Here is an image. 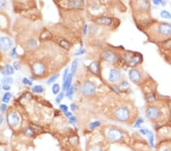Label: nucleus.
Wrapping results in <instances>:
<instances>
[{"label":"nucleus","instance_id":"49530a36","mask_svg":"<svg viewBox=\"0 0 171 151\" xmlns=\"http://www.w3.org/2000/svg\"><path fill=\"white\" fill-rule=\"evenodd\" d=\"M2 122H3V118H2V117L1 116V115H0V126L2 125Z\"/></svg>","mask_w":171,"mask_h":151},{"label":"nucleus","instance_id":"09e8293b","mask_svg":"<svg viewBox=\"0 0 171 151\" xmlns=\"http://www.w3.org/2000/svg\"><path fill=\"white\" fill-rule=\"evenodd\" d=\"M0 151H6V150H1Z\"/></svg>","mask_w":171,"mask_h":151},{"label":"nucleus","instance_id":"79ce46f5","mask_svg":"<svg viewBox=\"0 0 171 151\" xmlns=\"http://www.w3.org/2000/svg\"><path fill=\"white\" fill-rule=\"evenodd\" d=\"M65 116H67L69 118H70L72 116V113H70V112H65Z\"/></svg>","mask_w":171,"mask_h":151},{"label":"nucleus","instance_id":"39448f33","mask_svg":"<svg viewBox=\"0 0 171 151\" xmlns=\"http://www.w3.org/2000/svg\"><path fill=\"white\" fill-rule=\"evenodd\" d=\"M107 135L108 140L112 142H118V141H120L121 140H123V133L119 130L115 129V128L110 129L107 131Z\"/></svg>","mask_w":171,"mask_h":151},{"label":"nucleus","instance_id":"7ed1b4c3","mask_svg":"<svg viewBox=\"0 0 171 151\" xmlns=\"http://www.w3.org/2000/svg\"><path fill=\"white\" fill-rule=\"evenodd\" d=\"M115 117L120 121H127L130 118V111L126 107H119L115 112Z\"/></svg>","mask_w":171,"mask_h":151},{"label":"nucleus","instance_id":"5701e85b","mask_svg":"<svg viewBox=\"0 0 171 151\" xmlns=\"http://www.w3.org/2000/svg\"><path fill=\"white\" fill-rule=\"evenodd\" d=\"M27 45H28L29 48H34V47H37V41H36L35 40H30L28 42Z\"/></svg>","mask_w":171,"mask_h":151},{"label":"nucleus","instance_id":"aec40b11","mask_svg":"<svg viewBox=\"0 0 171 151\" xmlns=\"http://www.w3.org/2000/svg\"><path fill=\"white\" fill-rule=\"evenodd\" d=\"M11 99V94L10 92H6L2 98V101L5 103H8V102H9Z\"/></svg>","mask_w":171,"mask_h":151},{"label":"nucleus","instance_id":"4be33fe9","mask_svg":"<svg viewBox=\"0 0 171 151\" xmlns=\"http://www.w3.org/2000/svg\"><path fill=\"white\" fill-rule=\"evenodd\" d=\"M43 91V89L41 86H35L33 87V92L36 93H41Z\"/></svg>","mask_w":171,"mask_h":151},{"label":"nucleus","instance_id":"c03bdc74","mask_svg":"<svg viewBox=\"0 0 171 151\" xmlns=\"http://www.w3.org/2000/svg\"><path fill=\"white\" fill-rule=\"evenodd\" d=\"M161 2V1H158V0H155V1H154V3H155V5H159Z\"/></svg>","mask_w":171,"mask_h":151},{"label":"nucleus","instance_id":"c756f323","mask_svg":"<svg viewBox=\"0 0 171 151\" xmlns=\"http://www.w3.org/2000/svg\"><path fill=\"white\" fill-rule=\"evenodd\" d=\"M63 97H64V93L63 92H61L57 97H56V102H57V103H59L62 100V99H63Z\"/></svg>","mask_w":171,"mask_h":151},{"label":"nucleus","instance_id":"dca6fc26","mask_svg":"<svg viewBox=\"0 0 171 151\" xmlns=\"http://www.w3.org/2000/svg\"><path fill=\"white\" fill-rule=\"evenodd\" d=\"M72 76H73V75L72 73L68 75V77H67L66 80L63 83V89L68 90V89H70L71 83H72Z\"/></svg>","mask_w":171,"mask_h":151},{"label":"nucleus","instance_id":"cd10ccee","mask_svg":"<svg viewBox=\"0 0 171 151\" xmlns=\"http://www.w3.org/2000/svg\"><path fill=\"white\" fill-rule=\"evenodd\" d=\"M100 123L99 121L92 122L91 124H90L89 128H90V129H94V128H97V127L100 126Z\"/></svg>","mask_w":171,"mask_h":151},{"label":"nucleus","instance_id":"9d476101","mask_svg":"<svg viewBox=\"0 0 171 151\" xmlns=\"http://www.w3.org/2000/svg\"><path fill=\"white\" fill-rule=\"evenodd\" d=\"M120 79H121V73L119 70L115 69L110 70L109 74V80L111 83H116L119 81Z\"/></svg>","mask_w":171,"mask_h":151},{"label":"nucleus","instance_id":"20e7f679","mask_svg":"<svg viewBox=\"0 0 171 151\" xmlns=\"http://www.w3.org/2000/svg\"><path fill=\"white\" fill-rule=\"evenodd\" d=\"M95 90H96L95 85L90 81L84 82L81 87V91L82 94L85 96H91L94 95L95 93Z\"/></svg>","mask_w":171,"mask_h":151},{"label":"nucleus","instance_id":"a18cd8bd","mask_svg":"<svg viewBox=\"0 0 171 151\" xmlns=\"http://www.w3.org/2000/svg\"><path fill=\"white\" fill-rule=\"evenodd\" d=\"M87 28H88V26L87 25H84V31H83L84 34H85L86 32H87Z\"/></svg>","mask_w":171,"mask_h":151},{"label":"nucleus","instance_id":"4468645a","mask_svg":"<svg viewBox=\"0 0 171 151\" xmlns=\"http://www.w3.org/2000/svg\"><path fill=\"white\" fill-rule=\"evenodd\" d=\"M14 73V68L10 65H6L2 70V74L4 76H10Z\"/></svg>","mask_w":171,"mask_h":151},{"label":"nucleus","instance_id":"0eeeda50","mask_svg":"<svg viewBox=\"0 0 171 151\" xmlns=\"http://www.w3.org/2000/svg\"><path fill=\"white\" fill-rule=\"evenodd\" d=\"M101 57H102L104 60H107V61H108V62H111V63L115 62V61L117 60L116 54L113 51L109 50H104V52H102V53H101Z\"/></svg>","mask_w":171,"mask_h":151},{"label":"nucleus","instance_id":"bb28decb","mask_svg":"<svg viewBox=\"0 0 171 151\" xmlns=\"http://www.w3.org/2000/svg\"><path fill=\"white\" fill-rule=\"evenodd\" d=\"M148 138H149V141H150V144L153 147L154 146V141H153V133L151 131H148V133L147 134Z\"/></svg>","mask_w":171,"mask_h":151},{"label":"nucleus","instance_id":"1a4fd4ad","mask_svg":"<svg viewBox=\"0 0 171 151\" xmlns=\"http://www.w3.org/2000/svg\"><path fill=\"white\" fill-rule=\"evenodd\" d=\"M12 46V41L9 37H0V49L3 50H9Z\"/></svg>","mask_w":171,"mask_h":151},{"label":"nucleus","instance_id":"7c9ffc66","mask_svg":"<svg viewBox=\"0 0 171 151\" xmlns=\"http://www.w3.org/2000/svg\"><path fill=\"white\" fill-rule=\"evenodd\" d=\"M59 108H60V109H61L64 113H65V112H68V106H66L65 105H60Z\"/></svg>","mask_w":171,"mask_h":151},{"label":"nucleus","instance_id":"f8f14e48","mask_svg":"<svg viewBox=\"0 0 171 151\" xmlns=\"http://www.w3.org/2000/svg\"><path fill=\"white\" fill-rule=\"evenodd\" d=\"M96 23L100 25H109L112 23V19L109 17L104 16V17L98 18L96 21Z\"/></svg>","mask_w":171,"mask_h":151},{"label":"nucleus","instance_id":"e433bc0d","mask_svg":"<svg viewBox=\"0 0 171 151\" xmlns=\"http://www.w3.org/2000/svg\"><path fill=\"white\" fill-rule=\"evenodd\" d=\"M69 120H70V121H72V122L73 124H75V123H76V121H76V118H75V117H74L73 115H72V117H71V118H69Z\"/></svg>","mask_w":171,"mask_h":151},{"label":"nucleus","instance_id":"412c9836","mask_svg":"<svg viewBox=\"0 0 171 151\" xmlns=\"http://www.w3.org/2000/svg\"><path fill=\"white\" fill-rule=\"evenodd\" d=\"M60 45L66 50H69L71 47V44L67 40H62L60 41Z\"/></svg>","mask_w":171,"mask_h":151},{"label":"nucleus","instance_id":"473e14b6","mask_svg":"<svg viewBox=\"0 0 171 151\" xmlns=\"http://www.w3.org/2000/svg\"><path fill=\"white\" fill-rule=\"evenodd\" d=\"M23 83L25 84V85H30V86L32 85V82L30 81V80H29L28 79H27V78H24V79H23Z\"/></svg>","mask_w":171,"mask_h":151},{"label":"nucleus","instance_id":"9b49d317","mask_svg":"<svg viewBox=\"0 0 171 151\" xmlns=\"http://www.w3.org/2000/svg\"><path fill=\"white\" fill-rule=\"evenodd\" d=\"M32 70H33V72L35 75L39 76V75H41L44 72L45 68H44V66L42 63L36 62L33 64Z\"/></svg>","mask_w":171,"mask_h":151},{"label":"nucleus","instance_id":"2eb2a0df","mask_svg":"<svg viewBox=\"0 0 171 151\" xmlns=\"http://www.w3.org/2000/svg\"><path fill=\"white\" fill-rule=\"evenodd\" d=\"M99 69H100V65H99V63L97 61L93 62L89 66V70H91V72H92L94 74H97L99 73Z\"/></svg>","mask_w":171,"mask_h":151},{"label":"nucleus","instance_id":"6ab92c4d","mask_svg":"<svg viewBox=\"0 0 171 151\" xmlns=\"http://www.w3.org/2000/svg\"><path fill=\"white\" fill-rule=\"evenodd\" d=\"M2 83L3 85H8L9 84H11L13 83V79H11V77H5L2 79Z\"/></svg>","mask_w":171,"mask_h":151},{"label":"nucleus","instance_id":"a878e982","mask_svg":"<svg viewBox=\"0 0 171 151\" xmlns=\"http://www.w3.org/2000/svg\"><path fill=\"white\" fill-rule=\"evenodd\" d=\"M24 133H25V134L27 135V136H32V135H33V134H34V132H33V131L32 130V128H26V129L24 130Z\"/></svg>","mask_w":171,"mask_h":151},{"label":"nucleus","instance_id":"c85d7f7f","mask_svg":"<svg viewBox=\"0 0 171 151\" xmlns=\"http://www.w3.org/2000/svg\"><path fill=\"white\" fill-rule=\"evenodd\" d=\"M67 91V93H66V95L68 96V97H69L70 99L72 98V95H73V92H74V88L72 87V86H71L70 87V89H68V90H66Z\"/></svg>","mask_w":171,"mask_h":151},{"label":"nucleus","instance_id":"2f4dec72","mask_svg":"<svg viewBox=\"0 0 171 151\" xmlns=\"http://www.w3.org/2000/svg\"><path fill=\"white\" fill-rule=\"evenodd\" d=\"M68 75H69V71H68V69H65L64 70V73H63V83L66 80L67 77H68Z\"/></svg>","mask_w":171,"mask_h":151},{"label":"nucleus","instance_id":"393cba45","mask_svg":"<svg viewBox=\"0 0 171 151\" xmlns=\"http://www.w3.org/2000/svg\"><path fill=\"white\" fill-rule=\"evenodd\" d=\"M53 94H57L59 92V89H60V88H59V84H54L53 86Z\"/></svg>","mask_w":171,"mask_h":151},{"label":"nucleus","instance_id":"6e6552de","mask_svg":"<svg viewBox=\"0 0 171 151\" xmlns=\"http://www.w3.org/2000/svg\"><path fill=\"white\" fill-rule=\"evenodd\" d=\"M7 120H8V123L9 124V125H11V127H15L18 125V123L20 121V118L17 113L11 112L8 115Z\"/></svg>","mask_w":171,"mask_h":151},{"label":"nucleus","instance_id":"f3484780","mask_svg":"<svg viewBox=\"0 0 171 151\" xmlns=\"http://www.w3.org/2000/svg\"><path fill=\"white\" fill-rule=\"evenodd\" d=\"M78 59H75L72 63V68H71V71H72V74H75L76 73V70H77V68H78Z\"/></svg>","mask_w":171,"mask_h":151},{"label":"nucleus","instance_id":"37998d69","mask_svg":"<svg viewBox=\"0 0 171 151\" xmlns=\"http://www.w3.org/2000/svg\"><path fill=\"white\" fill-rule=\"evenodd\" d=\"M5 5V1H0V8L3 7Z\"/></svg>","mask_w":171,"mask_h":151},{"label":"nucleus","instance_id":"ea45409f","mask_svg":"<svg viewBox=\"0 0 171 151\" xmlns=\"http://www.w3.org/2000/svg\"><path fill=\"white\" fill-rule=\"evenodd\" d=\"M142 119H140V118H139V120H138V121H137V122H136V124H135V127H138V126H139V125H140V124H142Z\"/></svg>","mask_w":171,"mask_h":151},{"label":"nucleus","instance_id":"f704fd0d","mask_svg":"<svg viewBox=\"0 0 171 151\" xmlns=\"http://www.w3.org/2000/svg\"><path fill=\"white\" fill-rule=\"evenodd\" d=\"M13 67L15 69V70H19L20 69V65H19V63L18 62H17V61H15V62H14V63H13Z\"/></svg>","mask_w":171,"mask_h":151},{"label":"nucleus","instance_id":"de8ad7c7","mask_svg":"<svg viewBox=\"0 0 171 151\" xmlns=\"http://www.w3.org/2000/svg\"><path fill=\"white\" fill-rule=\"evenodd\" d=\"M162 151H170V149H168V148H164V149Z\"/></svg>","mask_w":171,"mask_h":151},{"label":"nucleus","instance_id":"72a5a7b5","mask_svg":"<svg viewBox=\"0 0 171 151\" xmlns=\"http://www.w3.org/2000/svg\"><path fill=\"white\" fill-rule=\"evenodd\" d=\"M11 57L12 58H16L17 57V53H16V48H13V50H11Z\"/></svg>","mask_w":171,"mask_h":151},{"label":"nucleus","instance_id":"4c0bfd02","mask_svg":"<svg viewBox=\"0 0 171 151\" xmlns=\"http://www.w3.org/2000/svg\"><path fill=\"white\" fill-rule=\"evenodd\" d=\"M2 89H3L4 90H9V89H11V87H10L8 85H3Z\"/></svg>","mask_w":171,"mask_h":151},{"label":"nucleus","instance_id":"ddd939ff","mask_svg":"<svg viewBox=\"0 0 171 151\" xmlns=\"http://www.w3.org/2000/svg\"><path fill=\"white\" fill-rule=\"evenodd\" d=\"M69 5L71 8H82L84 6V2L82 1H78V0H71L69 2Z\"/></svg>","mask_w":171,"mask_h":151},{"label":"nucleus","instance_id":"b1692460","mask_svg":"<svg viewBox=\"0 0 171 151\" xmlns=\"http://www.w3.org/2000/svg\"><path fill=\"white\" fill-rule=\"evenodd\" d=\"M59 74H56V75H54V76H51V77L48 79L47 83H48V84H50V83H54V82L56 81V79H58V77H59Z\"/></svg>","mask_w":171,"mask_h":151},{"label":"nucleus","instance_id":"a19ab883","mask_svg":"<svg viewBox=\"0 0 171 151\" xmlns=\"http://www.w3.org/2000/svg\"><path fill=\"white\" fill-rule=\"evenodd\" d=\"M84 53V49H81V50H78L76 53H75V55H78V54H82V53Z\"/></svg>","mask_w":171,"mask_h":151},{"label":"nucleus","instance_id":"f257e3e1","mask_svg":"<svg viewBox=\"0 0 171 151\" xmlns=\"http://www.w3.org/2000/svg\"><path fill=\"white\" fill-rule=\"evenodd\" d=\"M145 32L155 43H164L171 39V24L164 21H155L148 24Z\"/></svg>","mask_w":171,"mask_h":151},{"label":"nucleus","instance_id":"58836bf2","mask_svg":"<svg viewBox=\"0 0 171 151\" xmlns=\"http://www.w3.org/2000/svg\"><path fill=\"white\" fill-rule=\"evenodd\" d=\"M71 109H72V111H75V110L77 109V106H76V105H75V104H72V105H71Z\"/></svg>","mask_w":171,"mask_h":151},{"label":"nucleus","instance_id":"423d86ee","mask_svg":"<svg viewBox=\"0 0 171 151\" xmlns=\"http://www.w3.org/2000/svg\"><path fill=\"white\" fill-rule=\"evenodd\" d=\"M129 79L132 82L139 84L143 82V74L138 69H132L129 73Z\"/></svg>","mask_w":171,"mask_h":151},{"label":"nucleus","instance_id":"c9c22d12","mask_svg":"<svg viewBox=\"0 0 171 151\" xmlns=\"http://www.w3.org/2000/svg\"><path fill=\"white\" fill-rule=\"evenodd\" d=\"M6 108H7V105L5 104H2L1 105V111L4 113L6 110Z\"/></svg>","mask_w":171,"mask_h":151},{"label":"nucleus","instance_id":"a211bd4d","mask_svg":"<svg viewBox=\"0 0 171 151\" xmlns=\"http://www.w3.org/2000/svg\"><path fill=\"white\" fill-rule=\"evenodd\" d=\"M161 16L163 18H166V19H170L171 18V14L169 12V11H166V10H163V11H161Z\"/></svg>","mask_w":171,"mask_h":151},{"label":"nucleus","instance_id":"f03ea898","mask_svg":"<svg viewBox=\"0 0 171 151\" xmlns=\"http://www.w3.org/2000/svg\"><path fill=\"white\" fill-rule=\"evenodd\" d=\"M145 114L148 120L155 124L162 123L169 118V111L166 104L159 102L148 104L145 109Z\"/></svg>","mask_w":171,"mask_h":151},{"label":"nucleus","instance_id":"8fccbe9b","mask_svg":"<svg viewBox=\"0 0 171 151\" xmlns=\"http://www.w3.org/2000/svg\"><path fill=\"white\" fill-rule=\"evenodd\" d=\"M170 64H171V60H170Z\"/></svg>","mask_w":171,"mask_h":151}]
</instances>
